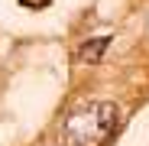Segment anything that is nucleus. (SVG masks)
Here are the masks:
<instances>
[{
  "label": "nucleus",
  "instance_id": "f257e3e1",
  "mask_svg": "<svg viewBox=\"0 0 149 146\" xmlns=\"http://www.w3.org/2000/svg\"><path fill=\"white\" fill-rule=\"evenodd\" d=\"M120 124V107L113 101H88L71 107L58 127L62 146H104Z\"/></svg>",
  "mask_w": 149,
  "mask_h": 146
},
{
  "label": "nucleus",
  "instance_id": "f03ea898",
  "mask_svg": "<svg viewBox=\"0 0 149 146\" xmlns=\"http://www.w3.org/2000/svg\"><path fill=\"white\" fill-rule=\"evenodd\" d=\"M107 49H110V36L88 39V42H81V49H78V59H81V62H88V65H94V62H101V59H104Z\"/></svg>",
  "mask_w": 149,
  "mask_h": 146
},
{
  "label": "nucleus",
  "instance_id": "7ed1b4c3",
  "mask_svg": "<svg viewBox=\"0 0 149 146\" xmlns=\"http://www.w3.org/2000/svg\"><path fill=\"white\" fill-rule=\"evenodd\" d=\"M23 7H49V0H23Z\"/></svg>",
  "mask_w": 149,
  "mask_h": 146
}]
</instances>
